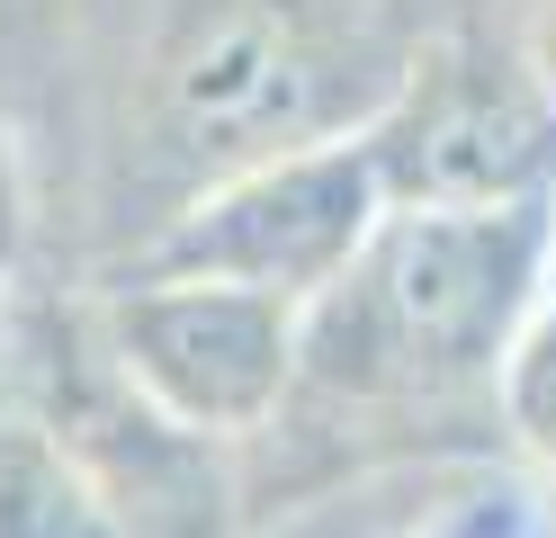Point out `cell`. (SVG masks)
Returning a JSON list of instances; mask_svg holds the SVG:
<instances>
[{"label":"cell","instance_id":"cell-8","mask_svg":"<svg viewBox=\"0 0 556 538\" xmlns=\"http://www.w3.org/2000/svg\"><path fill=\"white\" fill-rule=\"evenodd\" d=\"M530 72H539V90H547V108H556V10H547V27H539V54H530Z\"/></svg>","mask_w":556,"mask_h":538},{"label":"cell","instance_id":"cell-7","mask_svg":"<svg viewBox=\"0 0 556 538\" xmlns=\"http://www.w3.org/2000/svg\"><path fill=\"white\" fill-rule=\"evenodd\" d=\"M503 404H511V430L556 466V297L530 314V333L503 359Z\"/></svg>","mask_w":556,"mask_h":538},{"label":"cell","instance_id":"cell-1","mask_svg":"<svg viewBox=\"0 0 556 538\" xmlns=\"http://www.w3.org/2000/svg\"><path fill=\"white\" fill-rule=\"evenodd\" d=\"M556 261L547 207H387L368 251L296 323V368L359 395H431L494 377L539 314V270Z\"/></svg>","mask_w":556,"mask_h":538},{"label":"cell","instance_id":"cell-4","mask_svg":"<svg viewBox=\"0 0 556 538\" xmlns=\"http://www.w3.org/2000/svg\"><path fill=\"white\" fill-rule=\"evenodd\" d=\"M387 207H530L556 171V108L539 72H440L368 135Z\"/></svg>","mask_w":556,"mask_h":538},{"label":"cell","instance_id":"cell-3","mask_svg":"<svg viewBox=\"0 0 556 538\" xmlns=\"http://www.w3.org/2000/svg\"><path fill=\"white\" fill-rule=\"evenodd\" d=\"M296 323L269 297L180 278H126L99 305V359L162 430H252L278 413L296 377Z\"/></svg>","mask_w":556,"mask_h":538},{"label":"cell","instance_id":"cell-2","mask_svg":"<svg viewBox=\"0 0 556 538\" xmlns=\"http://www.w3.org/2000/svg\"><path fill=\"white\" fill-rule=\"evenodd\" d=\"M387 225L368 135L351 143H296V153L242 162L225 189H206L189 215H170L162 242L135 261V278H180V287H233L305 314L332 297L341 270Z\"/></svg>","mask_w":556,"mask_h":538},{"label":"cell","instance_id":"cell-6","mask_svg":"<svg viewBox=\"0 0 556 538\" xmlns=\"http://www.w3.org/2000/svg\"><path fill=\"white\" fill-rule=\"evenodd\" d=\"M296 99H305V72L288 54V36L261 27V18L225 27L180 72V126L189 135H269V126L296 117Z\"/></svg>","mask_w":556,"mask_h":538},{"label":"cell","instance_id":"cell-9","mask_svg":"<svg viewBox=\"0 0 556 538\" xmlns=\"http://www.w3.org/2000/svg\"><path fill=\"white\" fill-rule=\"evenodd\" d=\"M547 242H556V215H547Z\"/></svg>","mask_w":556,"mask_h":538},{"label":"cell","instance_id":"cell-5","mask_svg":"<svg viewBox=\"0 0 556 538\" xmlns=\"http://www.w3.org/2000/svg\"><path fill=\"white\" fill-rule=\"evenodd\" d=\"M0 538H117L73 440V341L0 297Z\"/></svg>","mask_w":556,"mask_h":538}]
</instances>
